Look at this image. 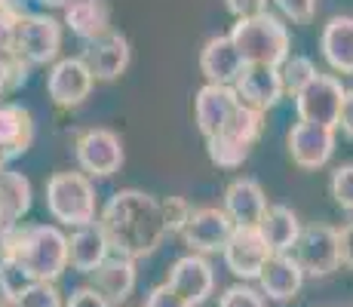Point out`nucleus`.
Returning a JSON list of instances; mask_svg holds the SVG:
<instances>
[{"instance_id": "nucleus-1", "label": "nucleus", "mask_w": 353, "mask_h": 307, "mask_svg": "<svg viewBox=\"0 0 353 307\" xmlns=\"http://www.w3.org/2000/svg\"><path fill=\"white\" fill-rule=\"evenodd\" d=\"M99 228L108 237L114 255L145 258L163 243L169 234L163 221V203L145 190H117L108 197V203L99 212Z\"/></svg>"}, {"instance_id": "nucleus-2", "label": "nucleus", "mask_w": 353, "mask_h": 307, "mask_svg": "<svg viewBox=\"0 0 353 307\" xmlns=\"http://www.w3.org/2000/svg\"><path fill=\"white\" fill-rule=\"evenodd\" d=\"M3 261L22 264L34 283H56L71 264L68 237L56 224H19Z\"/></svg>"}, {"instance_id": "nucleus-3", "label": "nucleus", "mask_w": 353, "mask_h": 307, "mask_svg": "<svg viewBox=\"0 0 353 307\" xmlns=\"http://www.w3.org/2000/svg\"><path fill=\"white\" fill-rule=\"evenodd\" d=\"M230 40L240 50L246 65H268V68H283L292 56V37L289 28L276 16L264 12L255 19H240L230 28Z\"/></svg>"}, {"instance_id": "nucleus-4", "label": "nucleus", "mask_w": 353, "mask_h": 307, "mask_svg": "<svg viewBox=\"0 0 353 307\" xmlns=\"http://www.w3.org/2000/svg\"><path fill=\"white\" fill-rule=\"evenodd\" d=\"M46 209L74 230L90 228L96 224V188L83 172H56L46 181Z\"/></svg>"}, {"instance_id": "nucleus-5", "label": "nucleus", "mask_w": 353, "mask_h": 307, "mask_svg": "<svg viewBox=\"0 0 353 307\" xmlns=\"http://www.w3.org/2000/svg\"><path fill=\"white\" fill-rule=\"evenodd\" d=\"M292 252L304 277H329L341 268V234L329 224H310L301 230Z\"/></svg>"}, {"instance_id": "nucleus-6", "label": "nucleus", "mask_w": 353, "mask_h": 307, "mask_svg": "<svg viewBox=\"0 0 353 307\" xmlns=\"http://www.w3.org/2000/svg\"><path fill=\"white\" fill-rule=\"evenodd\" d=\"M344 95H347V90L341 86V80L332 77V74H320V77H316L301 95H295L298 120L338 129V123H341Z\"/></svg>"}, {"instance_id": "nucleus-7", "label": "nucleus", "mask_w": 353, "mask_h": 307, "mask_svg": "<svg viewBox=\"0 0 353 307\" xmlns=\"http://www.w3.org/2000/svg\"><path fill=\"white\" fill-rule=\"evenodd\" d=\"M62 50V25L43 12H25L16 31V52L28 65H50Z\"/></svg>"}, {"instance_id": "nucleus-8", "label": "nucleus", "mask_w": 353, "mask_h": 307, "mask_svg": "<svg viewBox=\"0 0 353 307\" xmlns=\"http://www.w3.org/2000/svg\"><path fill=\"white\" fill-rule=\"evenodd\" d=\"M77 163L86 175H96V179H108L123 166V141L117 132L111 129H86L77 135V145H74Z\"/></svg>"}, {"instance_id": "nucleus-9", "label": "nucleus", "mask_w": 353, "mask_h": 307, "mask_svg": "<svg viewBox=\"0 0 353 307\" xmlns=\"http://www.w3.org/2000/svg\"><path fill=\"white\" fill-rule=\"evenodd\" d=\"M234 218L219 206H200L194 209L188 224L181 228V240L188 249H194L196 255H209V252H225V246L234 234Z\"/></svg>"}, {"instance_id": "nucleus-10", "label": "nucleus", "mask_w": 353, "mask_h": 307, "mask_svg": "<svg viewBox=\"0 0 353 307\" xmlns=\"http://www.w3.org/2000/svg\"><path fill=\"white\" fill-rule=\"evenodd\" d=\"M225 264L236 279H258L264 264L274 258V249L264 240L261 228H234L225 246Z\"/></svg>"}, {"instance_id": "nucleus-11", "label": "nucleus", "mask_w": 353, "mask_h": 307, "mask_svg": "<svg viewBox=\"0 0 353 307\" xmlns=\"http://www.w3.org/2000/svg\"><path fill=\"white\" fill-rule=\"evenodd\" d=\"M92 71L83 59H59L46 77V92L59 108H77L92 92Z\"/></svg>"}, {"instance_id": "nucleus-12", "label": "nucleus", "mask_w": 353, "mask_h": 307, "mask_svg": "<svg viewBox=\"0 0 353 307\" xmlns=\"http://www.w3.org/2000/svg\"><path fill=\"white\" fill-rule=\"evenodd\" d=\"M166 286L179 298H185L191 307H200L203 301H209V295H212V289H215V270L203 255L191 252V255H181L179 261L169 268Z\"/></svg>"}, {"instance_id": "nucleus-13", "label": "nucleus", "mask_w": 353, "mask_h": 307, "mask_svg": "<svg viewBox=\"0 0 353 307\" xmlns=\"http://www.w3.org/2000/svg\"><path fill=\"white\" fill-rule=\"evenodd\" d=\"M240 95L234 86H215L206 83L194 99V114H196V129L203 132V139H215L221 129L230 123L234 111L240 108Z\"/></svg>"}, {"instance_id": "nucleus-14", "label": "nucleus", "mask_w": 353, "mask_h": 307, "mask_svg": "<svg viewBox=\"0 0 353 307\" xmlns=\"http://www.w3.org/2000/svg\"><path fill=\"white\" fill-rule=\"evenodd\" d=\"M289 154L295 166L301 169H320L335 154V129L316 126V123L298 120L289 132Z\"/></svg>"}, {"instance_id": "nucleus-15", "label": "nucleus", "mask_w": 353, "mask_h": 307, "mask_svg": "<svg viewBox=\"0 0 353 307\" xmlns=\"http://www.w3.org/2000/svg\"><path fill=\"white\" fill-rule=\"evenodd\" d=\"M200 71L215 86H234L240 80V74L246 71V61L234 46L230 34H219V37L206 40V46L200 50Z\"/></svg>"}, {"instance_id": "nucleus-16", "label": "nucleus", "mask_w": 353, "mask_h": 307, "mask_svg": "<svg viewBox=\"0 0 353 307\" xmlns=\"http://www.w3.org/2000/svg\"><path fill=\"white\" fill-rule=\"evenodd\" d=\"M234 90H236V95H240L243 105L258 108V111L276 108L280 99L286 95L280 68H268V65H246V71L240 74V80L234 83Z\"/></svg>"}, {"instance_id": "nucleus-17", "label": "nucleus", "mask_w": 353, "mask_h": 307, "mask_svg": "<svg viewBox=\"0 0 353 307\" xmlns=\"http://www.w3.org/2000/svg\"><path fill=\"white\" fill-rule=\"evenodd\" d=\"M90 286L111 307H120L135 289V261L126 255H108L105 264L90 274Z\"/></svg>"}, {"instance_id": "nucleus-18", "label": "nucleus", "mask_w": 353, "mask_h": 307, "mask_svg": "<svg viewBox=\"0 0 353 307\" xmlns=\"http://www.w3.org/2000/svg\"><path fill=\"white\" fill-rule=\"evenodd\" d=\"M225 212L236 228H258L268 212V197L255 179H234L225 190Z\"/></svg>"}, {"instance_id": "nucleus-19", "label": "nucleus", "mask_w": 353, "mask_h": 307, "mask_svg": "<svg viewBox=\"0 0 353 307\" xmlns=\"http://www.w3.org/2000/svg\"><path fill=\"white\" fill-rule=\"evenodd\" d=\"M258 283H261V295H268L270 301L286 304V301H292V298L298 295V292H301L304 270H301V264L295 261V255L280 252V255H274L268 264H264Z\"/></svg>"}, {"instance_id": "nucleus-20", "label": "nucleus", "mask_w": 353, "mask_h": 307, "mask_svg": "<svg viewBox=\"0 0 353 307\" xmlns=\"http://www.w3.org/2000/svg\"><path fill=\"white\" fill-rule=\"evenodd\" d=\"M34 141V117L19 101H0V154L3 160H16Z\"/></svg>"}, {"instance_id": "nucleus-21", "label": "nucleus", "mask_w": 353, "mask_h": 307, "mask_svg": "<svg viewBox=\"0 0 353 307\" xmlns=\"http://www.w3.org/2000/svg\"><path fill=\"white\" fill-rule=\"evenodd\" d=\"M83 61L90 65L92 77L111 83V80H117L120 74L129 68V40L123 37V34L111 31L108 37H101V40H96V43L86 46Z\"/></svg>"}, {"instance_id": "nucleus-22", "label": "nucleus", "mask_w": 353, "mask_h": 307, "mask_svg": "<svg viewBox=\"0 0 353 307\" xmlns=\"http://www.w3.org/2000/svg\"><path fill=\"white\" fill-rule=\"evenodd\" d=\"M65 25L83 43H96L111 34V6L108 0H74L65 10Z\"/></svg>"}, {"instance_id": "nucleus-23", "label": "nucleus", "mask_w": 353, "mask_h": 307, "mask_svg": "<svg viewBox=\"0 0 353 307\" xmlns=\"http://www.w3.org/2000/svg\"><path fill=\"white\" fill-rule=\"evenodd\" d=\"M320 50L329 68L338 74H353V16H335L320 34Z\"/></svg>"}, {"instance_id": "nucleus-24", "label": "nucleus", "mask_w": 353, "mask_h": 307, "mask_svg": "<svg viewBox=\"0 0 353 307\" xmlns=\"http://www.w3.org/2000/svg\"><path fill=\"white\" fill-rule=\"evenodd\" d=\"M111 255V246H108V237L101 234L99 221L90 224V228H80L68 237V258H71V268L80 270V274H92L96 268L105 264V258Z\"/></svg>"}, {"instance_id": "nucleus-25", "label": "nucleus", "mask_w": 353, "mask_h": 307, "mask_svg": "<svg viewBox=\"0 0 353 307\" xmlns=\"http://www.w3.org/2000/svg\"><path fill=\"white\" fill-rule=\"evenodd\" d=\"M258 228H261L268 246L274 249V255L295 249L298 237H301V230H304L301 221H298V215L292 212L289 206H268V212H264Z\"/></svg>"}, {"instance_id": "nucleus-26", "label": "nucleus", "mask_w": 353, "mask_h": 307, "mask_svg": "<svg viewBox=\"0 0 353 307\" xmlns=\"http://www.w3.org/2000/svg\"><path fill=\"white\" fill-rule=\"evenodd\" d=\"M31 209V181L22 172L6 169L0 175V224L16 228Z\"/></svg>"}, {"instance_id": "nucleus-27", "label": "nucleus", "mask_w": 353, "mask_h": 307, "mask_svg": "<svg viewBox=\"0 0 353 307\" xmlns=\"http://www.w3.org/2000/svg\"><path fill=\"white\" fill-rule=\"evenodd\" d=\"M264 129V111H258V108H249V105H240L234 111V117L225 129H221L219 135H228V139L240 141V145L252 148L258 141V135H261Z\"/></svg>"}, {"instance_id": "nucleus-28", "label": "nucleus", "mask_w": 353, "mask_h": 307, "mask_svg": "<svg viewBox=\"0 0 353 307\" xmlns=\"http://www.w3.org/2000/svg\"><path fill=\"white\" fill-rule=\"evenodd\" d=\"M280 77H283V86H286L289 95H301L320 77V71H316V65L307 56H289L286 65L280 68Z\"/></svg>"}, {"instance_id": "nucleus-29", "label": "nucleus", "mask_w": 353, "mask_h": 307, "mask_svg": "<svg viewBox=\"0 0 353 307\" xmlns=\"http://www.w3.org/2000/svg\"><path fill=\"white\" fill-rule=\"evenodd\" d=\"M206 151H209V160L221 169H236L249 160V151L252 148L240 145V141L228 139V135H215V139H206Z\"/></svg>"}, {"instance_id": "nucleus-30", "label": "nucleus", "mask_w": 353, "mask_h": 307, "mask_svg": "<svg viewBox=\"0 0 353 307\" xmlns=\"http://www.w3.org/2000/svg\"><path fill=\"white\" fill-rule=\"evenodd\" d=\"M28 71H31V65L19 56L16 50L0 52V99L10 95V92H16L19 86H25Z\"/></svg>"}, {"instance_id": "nucleus-31", "label": "nucleus", "mask_w": 353, "mask_h": 307, "mask_svg": "<svg viewBox=\"0 0 353 307\" xmlns=\"http://www.w3.org/2000/svg\"><path fill=\"white\" fill-rule=\"evenodd\" d=\"M25 10L16 0H0V52L16 50V31L22 22Z\"/></svg>"}, {"instance_id": "nucleus-32", "label": "nucleus", "mask_w": 353, "mask_h": 307, "mask_svg": "<svg viewBox=\"0 0 353 307\" xmlns=\"http://www.w3.org/2000/svg\"><path fill=\"white\" fill-rule=\"evenodd\" d=\"M22 307H65L62 292L56 289V283H31L28 289L19 295Z\"/></svg>"}, {"instance_id": "nucleus-33", "label": "nucleus", "mask_w": 353, "mask_h": 307, "mask_svg": "<svg viewBox=\"0 0 353 307\" xmlns=\"http://www.w3.org/2000/svg\"><path fill=\"white\" fill-rule=\"evenodd\" d=\"M329 190H332L338 206L353 212V163H344V166H338L335 172H332Z\"/></svg>"}, {"instance_id": "nucleus-34", "label": "nucleus", "mask_w": 353, "mask_h": 307, "mask_svg": "<svg viewBox=\"0 0 353 307\" xmlns=\"http://www.w3.org/2000/svg\"><path fill=\"white\" fill-rule=\"evenodd\" d=\"M219 307H264V295L246 283L228 286L225 295L219 298Z\"/></svg>"}, {"instance_id": "nucleus-35", "label": "nucleus", "mask_w": 353, "mask_h": 307, "mask_svg": "<svg viewBox=\"0 0 353 307\" xmlns=\"http://www.w3.org/2000/svg\"><path fill=\"white\" fill-rule=\"evenodd\" d=\"M163 203V221H166V230L169 234H181V228L188 224V218H191L194 209L188 206V200H181V197H166Z\"/></svg>"}, {"instance_id": "nucleus-36", "label": "nucleus", "mask_w": 353, "mask_h": 307, "mask_svg": "<svg viewBox=\"0 0 353 307\" xmlns=\"http://www.w3.org/2000/svg\"><path fill=\"white\" fill-rule=\"evenodd\" d=\"M276 10L295 25H307L316 12V0H274Z\"/></svg>"}, {"instance_id": "nucleus-37", "label": "nucleus", "mask_w": 353, "mask_h": 307, "mask_svg": "<svg viewBox=\"0 0 353 307\" xmlns=\"http://www.w3.org/2000/svg\"><path fill=\"white\" fill-rule=\"evenodd\" d=\"M225 6H228L230 16H236V22L268 12V0H225Z\"/></svg>"}, {"instance_id": "nucleus-38", "label": "nucleus", "mask_w": 353, "mask_h": 307, "mask_svg": "<svg viewBox=\"0 0 353 307\" xmlns=\"http://www.w3.org/2000/svg\"><path fill=\"white\" fill-rule=\"evenodd\" d=\"M145 307H191V304H188L185 298H179L166 283H163V286H154V289L148 292Z\"/></svg>"}, {"instance_id": "nucleus-39", "label": "nucleus", "mask_w": 353, "mask_h": 307, "mask_svg": "<svg viewBox=\"0 0 353 307\" xmlns=\"http://www.w3.org/2000/svg\"><path fill=\"white\" fill-rule=\"evenodd\" d=\"M65 307H111V304H108L92 286H80V289L71 292V298L65 301Z\"/></svg>"}, {"instance_id": "nucleus-40", "label": "nucleus", "mask_w": 353, "mask_h": 307, "mask_svg": "<svg viewBox=\"0 0 353 307\" xmlns=\"http://www.w3.org/2000/svg\"><path fill=\"white\" fill-rule=\"evenodd\" d=\"M338 234H341V264L353 268V221L344 224Z\"/></svg>"}, {"instance_id": "nucleus-41", "label": "nucleus", "mask_w": 353, "mask_h": 307, "mask_svg": "<svg viewBox=\"0 0 353 307\" xmlns=\"http://www.w3.org/2000/svg\"><path fill=\"white\" fill-rule=\"evenodd\" d=\"M341 132L347 135V139L353 141V90H347V95H344V105H341Z\"/></svg>"}, {"instance_id": "nucleus-42", "label": "nucleus", "mask_w": 353, "mask_h": 307, "mask_svg": "<svg viewBox=\"0 0 353 307\" xmlns=\"http://www.w3.org/2000/svg\"><path fill=\"white\" fill-rule=\"evenodd\" d=\"M37 3L50 6V10H62V6H65V10H68V6H71V3H74V0H37Z\"/></svg>"}, {"instance_id": "nucleus-43", "label": "nucleus", "mask_w": 353, "mask_h": 307, "mask_svg": "<svg viewBox=\"0 0 353 307\" xmlns=\"http://www.w3.org/2000/svg\"><path fill=\"white\" fill-rule=\"evenodd\" d=\"M3 298H12V295H10V286H6V277H3V268H0V301H3Z\"/></svg>"}, {"instance_id": "nucleus-44", "label": "nucleus", "mask_w": 353, "mask_h": 307, "mask_svg": "<svg viewBox=\"0 0 353 307\" xmlns=\"http://www.w3.org/2000/svg\"><path fill=\"white\" fill-rule=\"evenodd\" d=\"M0 307H22V304H19V298L12 295V298H3V301H0Z\"/></svg>"}, {"instance_id": "nucleus-45", "label": "nucleus", "mask_w": 353, "mask_h": 307, "mask_svg": "<svg viewBox=\"0 0 353 307\" xmlns=\"http://www.w3.org/2000/svg\"><path fill=\"white\" fill-rule=\"evenodd\" d=\"M6 172V160H3V154H0V175Z\"/></svg>"}]
</instances>
